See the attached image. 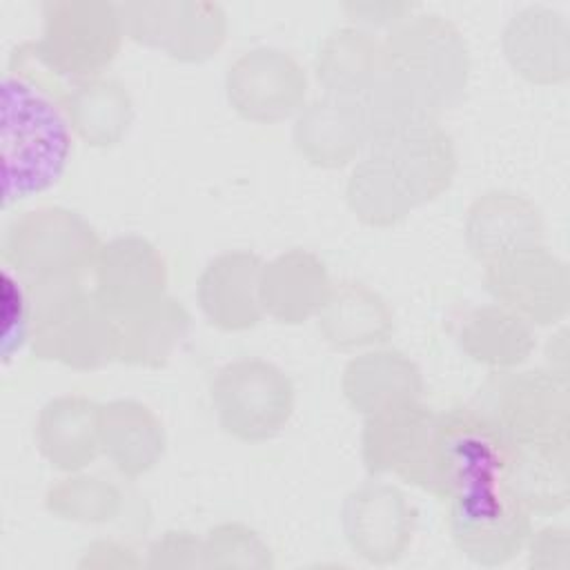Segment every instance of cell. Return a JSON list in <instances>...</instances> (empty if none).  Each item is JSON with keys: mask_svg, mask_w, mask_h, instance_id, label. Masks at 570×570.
<instances>
[{"mask_svg": "<svg viewBox=\"0 0 570 570\" xmlns=\"http://www.w3.org/2000/svg\"><path fill=\"white\" fill-rule=\"evenodd\" d=\"M71 125L62 107L20 78H2L4 205L51 187L71 151Z\"/></svg>", "mask_w": 570, "mask_h": 570, "instance_id": "6da1fadb", "label": "cell"}, {"mask_svg": "<svg viewBox=\"0 0 570 570\" xmlns=\"http://www.w3.org/2000/svg\"><path fill=\"white\" fill-rule=\"evenodd\" d=\"M31 301V352L42 361L98 367L118 356V318L78 278L24 283Z\"/></svg>", "mask_w": 570, "mask_h": 570, "instance_id": "7a4b0ae2", "label": "cell"}, {"mask_svg": "<svg viewBox=\"0 0 570 570\" xmlns=\"http://www.w3.org/2000/svg\"><path fill=\"white\" fill-rule=\"evenodd\" d=\"M100 252L94 227L65 207H38L16 216L2 236V263L24 283L78 278Z\"/></svg>", "mask_w": 570, "mask_h": 570, "instance_id": "3957f363", "label": "cell"}, {"mask_svg": "<svg viewBox=\"0 0 570 570\" xmlns=\"http://www.w3.org/2000/svg\"><path fill=\"white\" fill-rule=\"evenodd\" d=\"M383 69L401 78L439 114L465 89V42L441 16H416L390 33L383 45Z\"/></svg>", "mask_w": 570, "mask_h": 570, "instance_id": "277c9868", "label": "cell"}, {"mask_svg": "<svg viewBox=\"0 0 570 570\" xmlns=\"http://www.w3.org/2000/svg\"><path fill=\"white\" fill-rule=\"evenodd\" d=\"M510 443L476 407H450L436 414L423 490L439 499L505 476Z\"/></svg>", "mask_w": 570, "mask_h": 570, "instance_id": "5b68a950", "label": "cell"}, {"mask_svg": "<svg viewBox=\"0 0 570 570\" xmlns=\"http://www.w3.org/2000/svg\"><path fill=\"white\" fill-rule=\"evenodd\" d=\"M125 24L120 9L109 2H45L42 36L36 53L60 76L80 78L114 60Z\"/></svg>", "mask_w": 570, "mask_h": 570, "instance_id": "8992f818", "label": "cell"}, {"mask_svg": "<svg viewBox=\"0 0 570 570\" xmlns=\"http://www.w3.org/2000/svg\"><path fill=\"white\" fill-rule=\"evenodd\" d=\"M212 401L225 432L243 441L269 439L294 407V387L283 370L261 358L225 365L212 383Z\"/></svg>", "mask_w": 570, "mask_h": 570, "instance_id": "52a82bcc", "label": "cell"}, {"mask_svg": "<svg viewBox=\"0 0 570 570\" xmlns=\"http://www.w3.org/2000/svg\"><path fill=\"white\" fill-rule=\"evenodd\" d=\"M450 501V532L463 554L479 563L510 559L528 534L525 505L508 488L505 476L470 485Z\"/></svg>", "mask_w": 570, "mask_h": 570, "instance_id": "ba28073f", "label": "cell"}, {"mask_svg": "<svg viewBox=\"0 0 570 570\" xmlns=\"http://www.w3.org/2000/svg\"><path fill=\"white\" fill-rule=\"evenodd\" d=\"M125 31L180 60L209 58L225 38V13L216 2L120 4Z\"/></svg>", "mask_w": 570, "mask_h": 570, "instance_id": "9c48e42d", "label": "cell"}, {"mask_svg": "<svg viewBox=\"0 0 570 570\" xmlns=\"http://www.w3.org/2000/svg\"><path fill=\"white\" fill-rule=\"evenodd\" d=\"M232 107L256 122H274L303 107L307 78L285 51L261 47L243 53L227 71Z\"/></svg>", "mask_w": 570, "mask_h": 570, "instance_id": "30bf717a", "label": "cell"}, {"mask_svg": "<svg viewBox=\"0 0 570 570\" xmlns=\"http://www.w3.org/2000/svg\"><path fill=\"white\" fill-rule=\"evenodd\" d=\"M367 416L363 430L365 468L372 474L392 470L407 483L423 488L436 414L414 399Z\"/></svg>", "mask_w": 570, "mask_h": 570, "instance_id": "8fae6325", "label": "cell"}, {"mask_svg": "<svg viewBox=\"0 0 570 570\" xmlns=\"http://www.w3.org/2000/svg\"><path fill=\"white\" fill-rule=\"evenodd\" d=\"M96 298L116 318L129 316L158 298L167 283L156 247L138 236H125L100 247L96 258Z\"/></svg>", "mask_w": 570, "mask_h": 570, "instance_id": "7c38bea8", "label": "cell"}, {"mask_svg": "<svg viewBox=\"0 0 570 570\" xmlns=\"http://www.w3.org/2000/svg\"><path fill=\"white\" fill-rule=\"evenodd\" d=\"M343 523L356 552L385 563L401 557L412 539L414 508L396 488L370 483L347 497Z\"/></svg>", "mask_w": 570, "mask_h": 570, "instance_id": "4fadbf2b", "label": "cell"}, {"mask_svg": "<svg viewBox=\"0 0 570 570\" xmlns=\"http://www.w3.org/2000/svg\"><path fill=\"white\" fill-rule=\"evenodd\" d=\"M294 142L316 165H345L367 142L361 100L338 94L314 100L296 120Z\"/></svg>", "mask_w": 570, "mask_h": 570, "instance_id": "5bb4252c", "label": "cell"}, {"mask_svg": "<svg viewBox=\"0 0 570 570\" xmlns=\"http://www.w3.org/2000/svg\"><path fill=\"white\" fill-rule=\"evenodd\" d=\"M261 261L254 254L229 252L216 256L198 281V301L207 318L223 330H245L258 323Z\"/></svg>", "mask_w": 570, "mask_h": 570, "instance_id": "9a60e30c", "label": "cell"}, {"mask_svg": "<svg viewBox=\"0 0 570 570\" xmlns=\"http://www.w3.org/2000/svg\"><path fill=\"white\" fill-rule=\"evenodd\" d=\"M36 445L58 470H80L100 452V405L82 396L51 399L36 421Z\"/></svg>", "mask_w": 570, "mask_h": 570, "instance_id": "2e32d148", "label": "cell"}, {"mask_svg": "<svg viewBox=\"0 0 570 570\" xmlns=\"http://www.w3.org/2000/svg\"><path fill=\"white\" fill-rule=\"evenodd\" d=\"M330 294L327 272L309 252L292 249L261 269V305L283 323H301L321 312Z\"/></svg>", "mask_w": 570, "mask_h": 570, "instance_id": "e0dca14e", "label": "cell"}, {"mask_svg": "<svg viewBox=\"0 0 570 570\" xmlns=\"http://www.w3.org/2000/svg\"><path fill=\"white\" fill-rule=\"evenodd\" d=\"M100 450L122 474L138 476L160 459L165 432L149 407L111 401L100 405Z\"/></svg>", "mask_w": 570, "mask_h": 570, "instance_id": "ac0fdd59", "label": "cell"}, {"mask_svg": "<svg viewBox=\"0 0 570 570\" xmlns=\"http://www.w3.org/2000/svg\"><path fill=\"white\" fill-rule=\"evenodd\" d=\"M343 392L356 410L372 414L419 399L421 376L416 365L396 350L367 352L345 367Z\"/></svg>", "mask_w": 570, "mask_h": 570, "instance_id": "d6986e66", "label": "cell"}, {"mask_svg": "<svg viewBox=\"0 0 570 570\" xmlns=\"http://www.w3.org/2000/svg\"><path fill=\"white\" fill-rule=\"evenodd\" d=\"M60 107L71 129L89 145L118 142L131 122L129 94L114 80H73Z\"/></svg>", "mask_w": 570, "mask_h": 570, "instance_id": "ffe728a7", "label": "cell"}, {"mask_svg": "<svg viewBox=\"0 0 570 570\" xmlns=\"http://www.w3.org/2000/svg\"><path fill=\"white\" fill-rule=\"evenodd\" d=\"M383 69V45L363 29H338L321 45L316 76L330 94L358 98Z\"/></svg>", "mask_w": 570, "mask_h": 570, "instance_id": "44dd1931", "label": "cell"}, {"mask_svg": "<svg viewBox=\"0 0 570 570\" xmlns=\"http://www.w3.org/2000/svg\"><path fill=\"white\" fill-rule=\"evenodd\" d=\"M189 327V314L174 298L118 318V358L138 365H160Z\"/></svg>", "mask_w": 570, "mask_h": 570, "instance_id": "7402d4cb", "label": "cell"}, {"mask_svg": "<svg viewBox=\"0 0 570 570\" xmlns=\"http://www.w3.org/2000/svg\"><path fill=\"white\" fill-rule=\"evenodd\" d=\"M318 325L336 347H358L383 341L392 330V314L376 292L350 283L330 294Z\"/></svg>", "mask_w": 570, "mask_h": 570, "instance_id": "603a6c76", "label": "cell"}, {"mask_svg": "<svg viewBox=\"0 0 570 570\" xmlns=\"http://www.w3.org/2000/svg\"><path fill=\"white\" fill-rule=\"evenodd\" d=\"M532 232L530 207L512 194H485L468 216V243L481 261H499L512 252L525 249Z\"/></svg>", "mask_w": 570, "mask_h": 570, "instance_id": "cb8c5ba5", "label": "cell"}, {"mask_svg": "<svg viewBox=\"0 0 570 570\" xmlns=\"http://www.w3.org/2000/svg\"><path fill=\"white\" fill-rule=\"evenodd\" d=\"M347 200L358 218L381 227L405 218L414 207L383 156L374 149L354 167L347 183Z\"/></svg>", "mask_w": 570, "mask_h": 570, "instance_id": "d4e9b609", "label": "cell"}, {"mask_svg": "<svg viewBox=\"0 0 570 570\" xmlns=\"http://www.w3.org/2000/svg\"><path fill=\"white\" fill-rule=\"evenodd\" d=\"M465 352L490 365H508L523 358L528 350V332L519 318L499 309H476L461 330Z\"/></svg>", "mask_w": 570, "mask_h": 570, "instance_id": "484cf974", "label": "cell"}, {"mask_svg": "<svg viewBox=\"0 0 570 570\" xmlns=\"http://www.w3.org/2000/svg\"><path fill=\"white\" fill-rule=\"evenodd\" d=\"M118 499V490L98 476H69L49 488L45 503L62 519L100 523L116 514Z\"/></svg>", "mask_w": 570, "mask_h": 570, "instance_id": "4316f807", "label": "cell"}, {"mask_svg": "<svg viewBox=\"0 0 570 570\" xmlns=\"http://www.w3.org/2000/svg\"><path fill=\"white\" fill-rule=\"evenodd\" d=\"M2 361L7 363L31 334V301L27 285L20 276H13L9 267H2Z\"/></svg>", "mask_w": 570, "mask_h": 570, "instance_id": "83f0119b", "label": "cell"}]
</instances>
